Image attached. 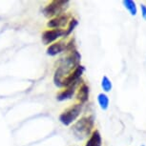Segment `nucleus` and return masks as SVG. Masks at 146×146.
<instances>
[{"label": "nucleus", "mask_w": 146, "mask_h": 146, "mask_svg": "<svg viewBox=\"0 0 146 146\" xmlns=\"http://www.w3.org/2000/svg\"><path fill=\"white\" fill-rule=\"evenodd\" d=\"M85 68L83 66L79 65L78 66L75 70L63 80L62 87L70 88V87H78V85L80 83L81 81V76L83 74Z\"/></svg>", "instance_id": "5"}, {"label": "nucleus", "mask_w": 146, "mask_h": 146, "mask_svg": "<svg viewBox=\"0 0 146 146\" xmlns=\"http://www.w3.org/2000/svg\"><path fill=\"white\" fill-rule=\"evenodd\" d=\"M94 124H95V118L93 115H88L80 118L78 122H76L72 127V130L75 136L81 140L90 136L93 131Z\"/></svg>", "instance_id": "2"}, {"label": "nucleus", "mask_w": 146, "mask_h": 146, "mask_svg": "<svg viewBox=\"0 0 146 146\" xmlns=\"http://www.w3.org/2000/svg\"><path fill=\"white\" fill-rule=\"evenodd\" d=\"M101 87H102L103 91H105V92H110V91L112 90V82L111 80L107 78V76H103L102 78V81H101Z\"/></svg>", "instance_id": "14"}, {"label": "nucleus", "mask_w": 146, "mask_h": 146, "mask_svg": "<svg viewBox=\"0 0 146 146\" xmlns=\"http://www.w3.org/2000/svg\"><path fill=\"white\" fill-rule=\"evenodd\" d=\"M89 98V87L87 84L83 83L79 87L78 92L76 94V100L80 103H85Z\"/></svg>", "instance_id": "9"}, {"label": "nucleus", "mask_w": 146, "mask_h": 146, "mask_svg": "<svg viewBox=\"0 0 146 146\" xmlns=\"http://www.w3.org/2000/svg\"><path fill=\"white\" fill-rule=\"evenodd\" d=\"M69 7L68 0H54L48 4L44 9V15L46 17H56L61 15H64L65 11Z\"/></svg>", "instance_id": "3"}, {"label": "nucleus", "mask_w": 146, "mask_h": 146, "mask_svg": "<svg viewBox=\"0 0 146 146\" xmlns=\"http://www.w3.org/2000/svg\"><path fill=\"white\" fill-rule=\"evenodd\" d=\"M64 51H66V42L64 40H60L49 46L48 49H47V54H48L49 56H54L60 53H62V52H64Z\"/></svg>", "instance_id": "8"}, {"label": "nucleus", "mask_w": 146, "mask_h": 146, "mask_svg": "<svg viewBox=\"0 0 146 146\" xmlns=\"http://www.w3.org/2000/svg\"><path fill=\"white\" fill-rule=\"evenodd\" d=\"M98 101L100 108L102 110H107L109 107V98L105 94L101 93L98 96Z\"/></svg>", "instance_id": "13"}, {"label": "nucleus", "mask_w": 146, "mask_h": 146, "mask_svg": "<svg viewBox=\"0 0 146 146\" xmlns=\"http://www.w3.org/2000/svg\"><path fill=\"white\" fill-rule=\"evenodd\" d=\"M123 5L124 7L129 11L131 15H137V6H136V3L132 0H123Z\"/></svg>", "instance_id": "12"}, {"label": "nucleus", "mask_w": 146, "mask_h": 146, "mask_svg": "<svg viewBox=\"0 0 146 146\" xmlns=\"http://www.w3.org/2000/svg\"><path fill=\"white\" fill-rule=\"evenodd\" d=\"M76 26H78V20H76V18H72V20L69 22L68 29L65 31V36H68V35L75 30Z\"/></svg>", "instance_id": "15"}, {"label": "nucleus", "mask_w": 146, "mask_h": 146, "mask_svg": "<svg viewBox=\"0 0 146 146\" xmlns=\"http://www.w3.org/2000/svg\"><path fill=\"white\" fill-rule=\"evenodd\" d=\"M65 36V31L61 29H52L45 31L42 35V41L44 44L49 45V44L53 43L54 41L58 39L59 37Z\"/></svg>", "instance_id": "6"}, {"label": "nucleus", "mask_w": 146, "mask_h": 146, "mask_svg": "<svg viewBox=\"0 0 146 146\" xmlns=\"http://www.w3.org/2000/svg\"><path fill=\"white\" fill-rule=\"evenodd\" d=\"M140 10H141V15L144 20H146V5L141 4L140 5Z\"/></svg>", "instance_id": "16"}, {"label": "nucleus", "mask_w": 146, "mask_h": 146, "mask_svg": "<svg viewBox=\"0 0 146 146\" xmlns=\"http://www.w3.org/2000/svg\"><path fill=\"white\" fill-rule=\"evenodd\" d=\"M81 56L78 51L71 52L67 56L63 57L57 63V68L54 76V84L57 87H62L63 80L80 64Z\"/></svg>", "instance_id": "1"}, {"label": "nucleus", "mask_w": 146, "mask_h": 146, "mask_svg": "<svg viewBox=\"0 0 146 146\" xmlns=\"http://www.w3.org/2000/svg\"><path fill=\"white\" fill-rule=\"evenodd\" d=\"M69 18H70V15H61L59 16H56L54 18L50 19V21L47 23V26L49 28L52 29H61L64 28L65 26H67L69 24Z\"/></svg>", "instance_id": "7"}, {"label": "nucleus", "mask_w": 146, "mask_h": 146, "mask_svg": "<svg viewBox=\"0 0 146 146\" xmlns=\"http://www.w3.org/2000/svg\"><path fill=\"white\" fill-rule=\"evenodd\" d=\"M82 111V105L81 104H75L66 111H64L61 115H59V120L62 124L64 125H70L75 121L78 115H80Z\"/></svg>", "instance_id": "4"}, {"label": "nucleus", "mask_w": 146, "mask_h": 146, "mask_svg": "<svg viewBox=\"0 0 146 146\" xmlns=\"http://www.w3.org/2000/svg\"><path fill=\"white\" fill-rule=\"evenodd\" d=\"M76 89V87L66 88V90L62 91L61 93L58 94V96H57V100H58L59 101H64V100H70V98H73V96L75 95Z\"/></svg>", "instance_id": "11"}, {"label": "nucleus", "mask_w": 146, "mask_h": 146, "mask_svg": "<svg viewBox=\"0 0 146 146\" xmlns=\"http://www.w3.org/2000/svg\"><path fill=\"white\" fill-rule=\"evenodd\" d=\"M141 146H145V145H141Z\"/></svg>", "instance_id": "17"}, {"label": "nucleus", "mask_w": 146, "mask_h": 146, "mask_svg": "<svg viewBox=\"0 0 146 146\" xmlns=\"http://www.w3.org/2000/svg\"><path fill=\"white\" fill-rule=\"evenodd\" d=\"M101 144H102V139H101L100 133L98 130H96L91 135L90 139L85 146H101Z\"/></svg>", "instance_id": "10"}]
</instances>
